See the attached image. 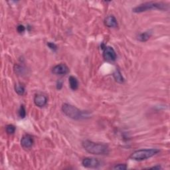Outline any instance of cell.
Masks as SVG:
<instances>
[{
  "mask_svg": "<svg viewBox=\"0 0 170 170\" xmlns=\"http://www.w3.org/2000/svg\"><path fill=\"white\" fill-rule=\"evenodd\" d=\"M14 71L17 75H21V74H24L25 70L24 68H23V67L18 65H15L14 66Z\"/></svg>",
  "mask_w": 170,
  "mask_h": 170,
  "instance_id": "17",
  "label": "cell"
},
{
  "mask_svg": "<svg viewBox=\"0 0 170 170\" xmlns=\"http://www.w3.org/2000/svg\"><path fill=\"white\" fill-rule=\"evenodd\" d=\"M160 152V150L158 148H146V149H141L136 150L133 152L130 158L132 160L135 161H144L150 158H152L153 156L158 154Z\"/></svg>",
  "mask_w": 170,
  "mask_h": 170,
  "instance_id": "4",
  "label": "cell"
},
{
  "mask_svg": "<svg viewBox=\"0 0 170 170\" xmlns=\"http://www.w3.org/2000/svg\"><path fill=\"white\" fill-rule=\"evenodd\" d=\"M148 169H162V166H161L160 165H156L155 166L151 167V168H149Z\"/></svg>",
  "mask_w": 170,
  "mask_h": 170,
  "instance_id": "22",
  "label": "cell"
},
{
  "mask_svg": "<svg viewBox=\"0 0 170 170\" xmlns=\"http://www.w3.org/2000/svg\"><path fill=\"white\" fill-rule=\"evenodd\" d=\"M34 103L39 108H43L47 104V97L42 94H37L34 96Z\"/></svg>",
  "mask_w": 170,
  "mask_h": 170,
  "instance_id": "9",
  "label": "cell"
},
{
  "mask_svg": "<svg viewBox=\"0 0 170 170\" xmlns=\"http://www.w3.org/2000/svg\"><path fill=\"white\" fill-rule=\"evenodd\" d=\"M61 110L65 115L75 120H83L90 116L87 112L82 111L75 106L68 103H64L62 105Z\"/></svg>",
  "mask_w": 170,
  "mask_h": 170,
  "instance_id": "2",
  "label": "cell"
},
{
  "mask_svg": "<svg viewBox=\"0 0 170 170\" xmlns=\"http://www.w3.org/2000/svg\"><path fill=\"white\" fill-rule=\"evenodd\" d=\"M104 25L109 28H116L118 26V24L116 18L114 15L107 16L104 21Z\"/></svg>",
  "mask_w": 170,
  "mask_h": 170,
  "instance_id": "10",
  "label": "cell"
},
{
  "mask_svg": "<svg viewBox=\"0 0 170 170\" xmlns=\"http://www.w3.org/2000/svg\"><path fill=\"white\" fill-rule=\"evenodd\" d=\"M127 168H128V166L126 163L116 164L113 167L114 169H118V170H126Z\"/></svg>",
  "mask_w": 170,
  "mask_h": 170,
  "instance_id": "18",
  "label": "cell"
},
{
  "mask_svg": "<svg viewBox=\"0 0 170 170\" xmlns=\"http://www.w3.org/2000/svg\"><path fill=\"white\" fill-rule=\"evenodd\" d=\"M68 82H69L70 88L72 90H76L79 88V81H78L76 77L70 76L68 78Z\"/></svg>",
  "mask_w": 170,
  "mask_h": 170,
  "instance_id": "13",
  "label": "cell"
},
{
  "mask_svg": "<svg viewBox=\"0 0 170 170\" xmlns=\"http://www.w3.org/2000/svg\"><path fill=\"white\" fill-rule=\"evenodd\" d=\"M82 146L87 152L93 155H108L110 149L108 145L103 143H97L89 140L82 142Z\"/></svg>",
  "mask_w": 170,
  "mask_h": 170,
  "instance_id": "1",
  "label": "cell"
},
{
  "mask_svg": "<svg viewBox=\"0 0 170 170\" xmlns=\"http://www.w3.org/2000/svg\"><path fill=\"white\" fill-rule=\"evenodd\" d=\"M112 76L114 77V80H115V81L119 84H122L125 81L124 78L120 71L119 70L118 68H116V71L113 72Z\"/></svg>",
  "mask_w": 170,
  "mask_h": 170,
  "instance_id": "12",
  "label": "cell"
},
{
  "mask_svg": "<svg viewBox=\"0 0 170 170\" xmlns=\"http://www.w3.org/2000/svg\"><path fill=\"white\" fill-rule=\"evenodd\" d=\"M17 30L20 33H22L25 31V27L23 25H19L17 27Z\"/></svg>",
  "mask_w": 170,
  "mask_h": 170,
  "instance_id": "20",
  "label": "cell"
},
{
  "mask_svg": "<svg viewBox=\"0 0 170 170\" xmlns=\"http://www.w3.org/2000/svg\"><path fill=\"white\" fill-rule=\"evenodd\" d=\"M63 82H62V81H58V82H57V85H56L57 89V90H61V89H62V88H63Z\"/></svg>",
  "mask_w": 170,
  "mask_h": 170,
  "instance_id": "21",
  "label": "cell"
},
{
  "mask_svg": "<svg viewBox=\"0 0 170 170\" xmlns=\"http://www.w3.org/2000/svg\"><path fill=\"white\" fill-rule=\"evenodd\" d=\"M16 127L13 124H8L6 126V131L8 134H13L15 132Z\"/></svg>",
  "mask_w": 170,
  "mask_h": 170,
  "instance_id": "15",
  "label": "cell"
},
{
  "mask_svg": "<svg viewBox=\"0 0 170 170\" xmlns=\"http://www.w3.org/2000/svg\"><path fill=\"white\" fill-rule=\"evenodd\" d=\"M69 72V68L64 63L59 64L52 68V72L56 75H66Z\"/></svg>",
  "mask_w": 170,
  "mask_h": 170,
  "instance_id": "7",
  "label": "cell"
},
{
  "mask_svg": "<svg viewBox=\"0 0 170 170\" xmlns=\"http://www.w3.org/2000/svg\"><path fill=\"white\" fill-rule=\"evenodd\" d=\"M102 56L104 60L108 62L115 61L117 58L116 51L110 46H107L104 48Z\"/></svg>",
  "mask_w": 170,
  "mask_h": 170,
  "instance_id": "5",
  "label": "cell"
},
{
  "mask_svg": "<svg viewBox=\"0 0 170 170\" xmlns=\"http://www.w3.org/2000/svg\"><path fill=\"white\" fill-rule=\"evenodd\" d=\"M34 144L33 137L30 134H25L21 140V145L25 149H29L33 146Z\"/></svg>",
  "mask_w": 170,
  "mask_h": 170,
  "instance_id": "8",
  "label": "cell"
},
{
  "mask_svg": "<svg viewBox=\"0 0 170 170\" xmlns=\"http://www.w3.org/2000/svg\"><path fill=\"white\" fill-rule=\"evenodd\" d=\"M47 45L49 47L50 49H51L53 51H56L57 50V45L53 43V42H47Z\"/></svg>",
  "mask_w": 170,
  "mask_h": 170,
  "instance_id": "19",
  "label": "cell"
},
{
  "mask_svg": "<svg viewBox=\"0 0 170 170\" xmlns=\"http://www.w3.org/2000/svg\"><path fill=\"white\" fill-rule=\"evenodd\" d=\"M82 164L85 168L96 169L100 166V162L97 158L88 157L83 159Z\"/></svg>",
  "mask_w": 170,
  "mask_h": 170,
  "instance_id": "6",
  "label": "cell"
},
{
  "mask_svg": "<svg viewBox=\"0 0 170 170\" xmlns=\"http://www.w3.org/2000/svg\"><path fill=\"white\" fill-rule=\"evenodd\" d=\"M26 110L24 107V105H21L20 108L19 110V116L20 118L24 119L26 117Z\"/></svg>",
  "mask_w": 170,
  "mask_h": 170,
  "instance_id": "16",
  "label": "cell"
},
{
  "mask_svg": "<svg viewBox=\"0 0 170 170\" xmlns=\"http://www.w3.org/2000/svg\"><path fill=\"white\" fill-rule=\"evenodd\" d=\"M168 9V6L166 5V4H165L163 3L149 2H145L142 4H140L139 6L133 8L132 11L136 13H142V12L153 10H167Z\"/></svg>",
  "mask_w": 170,
  "mask_h": 170,
  "instance_id": "3",
  "label": "cell"
},
{
  "mask_svg": "<svg viewBox=\"0 0 170 170\" xmlns=\"http://www.w3.org/2000/svg\"><path fill=\"white\" fill-rule=\"evenodd\" d=\"M152 35V32L151 31H145L144 33H140L137 37V39L138 41H141V42H146V41H148L150 37Z\"/></svg>",
  "mask_w": 170,
  "mask_h": 170,
  "instance_id": "11",
  "label": "cell"
},
{
  "mask_svg": "<svg viewBox=\"0 0 170 170\" xmlns=\"http://www.w3.org/2000/svg\"><path fill=\"white\" fill-rule=\"evenodd\" d=\"M14 89L15 93L20 96H23L25 93V86L21 83H17L15 85Z\"/></svg>",
  "mask_w": 170,
  "mask_h": 170,
  "instance_id": "14",
  "label": "cell"
}]
</instances>
